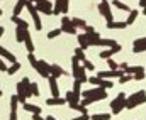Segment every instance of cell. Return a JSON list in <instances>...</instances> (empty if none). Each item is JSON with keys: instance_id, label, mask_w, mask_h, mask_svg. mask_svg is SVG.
I'll return each instance as SVG.
<instances>
[{"instance_id": "obj_43", "label": "cell", "mask_w": 146, "mask_h": 120, "mask_svg": "<svg viewBox=\"0 0 146 120\" xmlns=\"http://www.w3.org/2000/svg\"><path fill=\"white\" fill-rule=\"evenodd\" d=\"M83 31H85V34H92V32H95V29H94L92 26H85Z\"/></svg>"}, {"instance_id": "obj_20", "label": "cell", "mask_w": 146, "mask_h": 120, "mask_svg": "<svg viewBox=\"0 0 146 120\" xmlns=\"http://www.w3.org/2000/svg\"><path fill=\"white\" fill-rule=\"evenodd\" d=\"M22 108L26 110V112H29V113H41V107H37V105H33V103H22Z\"/></svg>"}, {"instance_id": "obj_17", "label": "cell", "mask_w": 146, "mask_h": 120, "mask_svg": "<svg viewBox=\"0 0 146 120\" xmlns=\"http://www.w3.org/2000/svg\"><path fill=\"white\" fill-rule=\"evenodd\" d=\"M49 75H51L53 78H56V80H58L60 76H63V75H65V71H63L58 64H49Z\"/></svg>"}, {"instance_id": "obj_44", "label": "cell", "mask_w": 146, "mask_h": 120, "mask_svg": "<svg viewBox=\"0 0 146 120\" xmlns=\"http://www.w3.org/2000/svg\"><path fill=\"white\" fill-rule=\"evenodd\" d=\"M33 120H46V119H42L41 113H34V115H33Z\"/></svg>"}, {"instance_id": "obj_8", "label": "cell", "mask_w": 146, "mask_h": 120, "mask_svg": "<svg viewBox=\"0 0 146 120\" xmlns=\"http://www.w3.org/2000/svg\"><path fill=\"white\" fill-rule=\"evenodd\" d=\"M122 75H124L122 70H110V71H99V73H97V78L109 80V78H121Z\"/></svg>"}, {"instance_id": "obj_15", "label": "cell", "mask_w": 146, "mask_h": 120, "mask_svg": "<svg viewBox=\"0 0 146 120\" xmlns=\"http://www.w3.org/2000/svg\"><path fill=\"white\" fill-rule=\"evenodd\" d=\"M48 81H49V90H51V95H53V96H60L58 80H56V78H53V76H49V78H48Z\"/></svg>"}, {"instance_id": "obj_41", "label": "cell", "mask_w": 146, "mask_h": 120, "mask_svg": "<svg viewBox=\"0 0 146 120\" xmlns=\"http://www.w3.org/2000/svg\"><path fill=\"white\" fill-rule=\"evenodd\" d=\"M78 66H80V61H78V59H76V58L73 56V58H72V70L78 68Z\"/></svg>"}, {"instance_id": "obj_48", "label": "cell", "mask_w": 146, "mask_h": 120, "mask_svg": "<svg viewBox=\"0 0 146 120\" xmlns=\"http://www.w3.org/2000/svg\"><path fill=\"white\" fill-rule=\"evenodd\" d=\"M2 36H3V27H0V39H2Z\"/></svg>"}, {"instance_id": "obj_45", "label": "cell", "mask_w": 146, "mask_h": 120, "mask_svg": "<svg viewBox=\"0 0 146 120\" xmlns=\"http://www.w3.org/2000/svg\"><path fill=\"white\" fill-rule=\"evenodd\" d=\"M139 5H141L143 9H146V0H139Z\"/></svg>"}, {"instance_id": "obj_10", "label": "cell", "mask_w": 146, "mask_h": 120, "mask_svg": "<svg viewBox=\"0 0 146 120\" xmlns=\"http://www.w3.org/2000/svg\"><path fill=\"white\" fill-rule=\"evenodd\" d=\"M73 78L78 80L80 83H87V81H88V78H87V70H85L83 66L75 68V70H73Z\"/></svg>"}, {"instance_id": "obj_36", "label": "cell", "mask_w": 146, "mask_h": 120, "mask_svg": "<svg viewBox=\"0 0 146 120\" xmlns=\"http://www.w3.org/2000/svg\"><path fill=\"white\" fill-rule=\"evenodd\" d=\"M83 68H85L87 71H94V70H95L94 63H92V61H88V59H85V61H83Z\"/></svg>"}, {"instance_id": "obj_21", "label": "cell", "mask_w": 146, "mask_h": 120, "mask_svg": "<svg viewBox=\"0 0 146 120\" xmlns=\"http://www.w3.org/2000/svg\"><path fill=\"white\" fill-rule=\"evenodd\" d=\"M12 22L15 24V27H21V29H29V24H27L24 19H21V17L12 15Z\"/></svg>"}, {"instance_id": "obj_12", "label": "cell", "mask_w": 146, "mask_h": 120, "mask_svg": "<svg viewBox=\"0 0 146 120\" xmlns=\"http://www.w3.org/2000/svg\"><path fill=\"white\" fill-rule=\"evenodd\" d=\"M146 51V37H139V39L134 41L133 44V52L139 54V52H145Z\"/></svg>"}, {"instance_id": "obj_18", "label": "cell", "mask_w": 146, "mask_h": 120, "mask_svg": "<svg viewBox=\"0 0 146 120\" xmlns=\"http://www.w3.org/2000/svg\"><path fill=\"white\" fill-rule=\"evenodd\" d=\"M78 47H82L83 51H87L88 47H90V41H88V34H80L78 36Z\"/></svg>"}, {"instance_id": "obj_11", "label": "cell", "mask_w": 146, "mask_h": 120, "mask_svg": "<svg viewBox=\"0 0 146 120\" xmlns=\"http://www.w3.org/2000/svg\"><path fill=\"white\" fill-rule=\"evenodd\" d=\"M119 51H121V46H119V44H115L114 47H107V49H104L99 56H100V59H110V58H112L115 52H119Z\"/></svg>"}, {"instance_id": "obj_34", "label": "cell", "mask_w": 146, "mask_h": 120, "mask_svg": "<svg viewBox=\"0 0 146 120\" xmlns=\"http://www.w3.org/2000/svg\"><path fill=\"white\" fill-rule=\"evenodd\" d=\"M31 93H33V96H39L41 93H39V85L37 83H31Z\"/></svg>"}, {"instance_id": "obj_14", "label": "cell", "mask_w": 146, "mask_h": 120, "mask_svg": "<svg viewBox=\"0 0 146 120\" xmlns=\"http://www.w3.org/2000/svg\"><path fill=\"white\" fill-rule=\"evenodd\" d=\"M0 58H3L5 61H9L10 64L17 61V59H15V56H14V54H12V52H10L9 49H5L3 46H0Z\"/></svg>"}, {"instance_id": "obj_49", "label": "cell", "mask_w": 146, "mask_h": 120, "mask_svg": "<svg viewBox=\"0 0 146 120\" xmlns=\"http://www.w3.org/2000/svg\"><path fill=\"white\" fill-rule=\"evenodd\" d=\"M143 14H145V15H146V9H145V12H143Z\"/></svg>"}, {"instance_id": "obj_52", "label": "cell", "mask_w": 146, "mask_h": 120, "mask_svg": "<svg viewBox=\"0 0 146 120\" xmlns=\"http://www.w3.org/2000/svg\"><path fill=\"white\" fill-rule=\"evenodd\" d=\"M0 96H2V90H0Z\"/></svg>"}, {"instance_id": "obj_51", "label": "cell", "mask_w": 146, "mask_h": 120, "mask_svg": "<svg viewBox=\"0 0 146 120\" xmlns=\"http://www.w3.org/2000/svg\"><path fill=\"white\" fill-rule=\"evenodd\" d=\"M0 17H2V10H0Z\"/></svg>"}, {"instance_id": "obj_50", "label": "cell", "mask_w": 146, "mask_h": 120, "mask_svg": "<svg viewBox=\"0 0 146 120\" xmlns=\"http://www.w3.org/2000/svg\"><path fill=\"white\" fill-rule=\"evenodd\" d=\"M100 2H107V0H100Z\"/></svg>"}, {"instance_id": "obj_4", "label": "cell", "mask_w": 146, "mask_h": 120, "mask_svg": "<svg viewBox=\"0 0 146 120\" xmlns=\"http://www.w3.org/2000/svg\"><path fill=\"white\" fill-rule=\"evenodd\" d=\"M99 12H100V15H102L107 22H112V20H114L112 7H110L109 2H100V3H99Z\"/></svg>"}, {"instance_id": "obj_46", "label": "cell", "mask_w": 146, "mask_h": 120, "mask_svg": "<svg viewBox=\"0 0 146 120\" xmlns=\"http://www.w3.org/2000/svg\"><path fill=\"white\" fill-rule=\"evenodd\" d=\"M26 3H36V0H26Z\"/></svg>"}, {"instance_id": "obj_9", "label": "cell", "mask_w": 146, "mask_h": 120, "mask_svg": "<svg viewBox=\"0 0 146 120\" xmlns=\"http://www.w3.org/2000/svg\"><path fill=\"white\" fill-rule=\"evenodd\" d=\"M34 70L39 73V76H42V78H49V76H51V75H49V64H48L46 61H39V59H37V66Z\"/></svg>"}, {"instance_id": "obj_33", "label": "cell", "mask_w": 146, "mask_h": 120, "mask_svg": "<svg viewBox=\"0 0 146 120\" xmlns=\"http://www.w3.org/2000/svg\"><path fill=\"white\" fill-rule=\"evenodd\" d=\"M73 93H78L80 96H82V83L78 80H75V83H73V90H72Z\"/></svg>"}, {"instance_id": "obj_31", "label": "cell", "mask_w": 146, "mask_h": 120, "mask_svg": "<svg viewBox=\"0 0 146 120\" xmlns=\"http://www.w3.org/2000/svg\"><path fill=\"white\" fill-rule=\"evenodd\" d=\"M90 120H110V113H95L90 117Z\"/></svg>"}, {"instance_id": "obj_27", "label": "cell", "mask_w": 146, "mask_h": 120, "mask_svg": "<svg viewBox=\"0 0 146 120\" xmlns=\"http://www.w3.org/2000/svg\"><path fill=\"white\" fill-rule=\"evenodd\" d=\"M19 70H21V63H17V61H15V63H12V64L7 68V75H10V76H12V75H15Z\"/></svg>"}, {"instance_id": "obj_1", "label": "cell", "mask_w": 146, "mask_h": 120, "mask_svg": "<svg viewBox=\"0 0 146 120\" xmlns=\"http://www.w3.org/2000/svg\"><path fill=\"white\" fill-rule=\"evenodd\" d=\"M17 98H19V103H26L29 96H33L31 93V80L29 78H22V80L17 83Z\"/></svg>"}, {"instance_id": "obj_6", "label": "cell", "mask_w": 146, "mask_h": 120, "mask_svg": "<svg viewBox=\"0 0 146 120\" xmlns=\"http://www.w3.org/2000/svg\"><path fill=\"white\" fill-rule=\"evenodd\" d=\"M88 83H92L94 86L104 88V90H109V88H112V85H114L110 80H102V78H97V76H90L88 78Z\"/></svg>"}, {"instance_id": "obj_28", "label": "cell", "mask_w": 146, "mask_h": 120, "mask_svg": "<svg viewBox=\"0 0 146 120\" xmlns=\"http://www.w3.org/2000/svg\"><path fill=\"white\" fill-rule=\"evenodd\" d=\"M112 5H114L115 9H119V10H124V12H131V9H129L126 3H122L121 0H114V2H112Z\"/></svg>"}, {"instance_id": "obj_24", "label": "cell", "mask_w": 146, "mask_h": 120, "mask_svg": "<svg viewBox=\"0 0 146 120\" xmlns=\"http://www.w3.org/2000/svg\"><path fill=\"white\" fill-rule=\"evenodd\" d=\"M17 108H19V98L17 95H12L10 96V113H17Z\"/></svg>"}, {"instance_id": "obj_16", "label": "cell", "mask_w": 146, "mask_h": 120, "mask_svg": "<svg viewBox=\"0 0 146 120\" xmlns=\"http://www.w3.org/2000/svg\"><path fill=\"white\" fill-rule=\"evenodd\" d=\"M65 98H66V103H68V107H73V105H76V103H78V100H80V95H78V93H73V91H68V93L65 95Z\"/></svg>"}, {"instance_id": "obj_23", "label": "cell", "mask_w": 146, "mask_h": 120, "mask_svg": "<svg viewBox=\"0 0 146 120\" xmlns=\"http://www.w3.org/2000/svg\"><path fill=\"white\" fill-rule=\"evenodd\" d=\"M29 29H21V27H15V41L17 42H24V37H26V32Z\"/></svg>"}, {"instance_id": "obj_19", "label": "cell", "mask_w": 146, "mask_h": 120, "mask_svg": "<svg viewBox=\"0 0 146 120\" xmlns=\"http://www.w3.org/2000/svg\"><path fill=\"white\" fill-rule=\"evenodd\" d=\"M24 44H26V49H27V52H34V42H33V37H31V32H29V31L26 32Z\"/></svg>"}, {"instance_id": "obj_30", "label": "cell", "mask_w": 146, "mask_h": 120, "mask_svg": "<svg viewBox=\"0 0 146 120\" xmlns=\"http://www.w3.org/2000/svg\"><path fill=\"white\" fill-rule=\"evenodd\" d=\"M72 24L75 26V27H80V29H83V27L87 26V22H85L83 19H78V17H73V19H72Z\"/></svg>"}, {"instance_id": "obj_39", "label": "cell", "mask_w": 146, "mask_h": 120, "mask_svg": "<svg viewBox=\"0 0 146 120\" xmlns=\"http://www.w3.org/2000/svg\"><path fill=\"white\" fill-rule=\"evenodd\" d=\"M133 80H136V81H141V80H145V71H139V73H136V75L133 76Z\"/></svg>"}, {"instance_id": "obj_2", "label": "cell", "mask_w": 146, "mask_h": 120, "mask_svg": "<svg viewBox=\"0 0 146 120\" xmlns=\"http://www.w3.org/2000/svg\"><path fill=\"white\" fill-rule=\"evenodd\" d=\"M141 103H146V91H143V90H139V91H136V93L129 95V96L126 98L124 108L131 110V108H136V107H139Z\"/></svg>"}, {"instance_id": "obj_40", "label": "cell", "mask_w": 146, "mask_h": 120, "mask_svg": "<svg viewBox=\"0 0 146 120\" xmlns=\"http://www.w3.org/2000/svg\"><path fill=\"white\" fill-rule=\"evenodd\" d=\"M7 68H9V66H5V61H3V58H0V71L7 73Z\"/></svg>"}, {"instance_id": "obj_42", "label": "cell", "mask_w": 146, "mask_h": 120, "mask_svg": "<svg viewBox=\"0 0 146 120\" xmlns=\"http://www.w3.org/2000/svg\"><path fill=\"white\" fill-rule=\"evenodd\" d=\"M72 120H90V115L88 113H85V115H78V117H75Z\"/></svg>"}, {"instance_id": "obj_3", "label": "cell", "mask_w": 146, "mask_h": 120, "mask_svg": "<svg viewBox=\"0 0 146 120\" xmlns=\"http://www.w3.org/2000/svg\"><path fill=\"white\" fill-rule=\"evenodd\" d=\"M126 98H127V95H126L124 91H121V93H119L112 102H110V110H112V113H114V115H119V113L124 110Z\"/></svg>"}, {"instance_id": "obj_5", "label": "cell", "mask_w": 146, "mask_h": 120, "mask_svg": "<svg viewBox=\"0 0 146 120\" xmlns=\"http://www.w3.org/2000/svg\"><path fill=\"white\" fill-rule=\"evenodd\" d=\"M34 5H36L37 12H42L46 15H53V5H51L49 0H36Z\"/></svg>"}, {"instance_id": "obj_47", "label": "cell", "mask_w": 146, "mask_h": 120, "mask_svg": "<svg viewBox=\"0 0 146 120\" xmlns=\"http://www.w3.org/2000/svg\"><path fill=\"white\" fill-rule=\"evenodd\" d=\"M46 120H56V119H54V117H51V115H48V117H46Z\"/></svg>"}, {"instance_id": "obj_29", "label": "cell", "mask_w": 146, "mask_h": 120, "mask_svg": "<svg viewBox=\"0 0 146 120\" xmlns=\"http://www.w3.org/2000/svg\"><path fill=\"white\" fill-rule=\"evenodd\" d=\"M73 52H75V58H76L78 61H82V63H83V61L87 59V58H85V51H83L82 47H76V49H75Z\"/></svg>"}, {"instance_id": "obj_22", "label": "cell", "mask_w": 146, "mask_h": 120, "mask_svg": "<svg viewBox=\"0 0 146 120\" xmlns=\"http://www.w3.org/2000/svg\"><path fill=\"white\" fill-rule=\"evenodd\" d=\"M127 27L124 20H112V22H107V29H124Z\"/></svg>"}, {"instance_id": "obj_13", "label": "cell", "mask_w": 146, "mask_h": 120, "mask_svg": "<svg viewBox=\"0 0 146 120\" xmlns=\"http://www.w3.org/2000/svg\"><path fill=\"white\" fill-rule=\"evenodd\" d=\"M66 103V98H61V96H51L46 100V105L48 107H61Z\"/></svg>"}, {"instance_id": "obj_7", "label": "cell", "mask_w": 146, "mask_h": 120, "mask_svg": "<svg viewBox=\"0 0 146 120\" xmlns=\"http://www.w3.org/2000/svg\"><path fill=\"white\" fill-rule=\"evenodd\" d=\"M60 29H61L63 32H66V34H72V36L73 34H76V27L72 24V19L66 17V15L61 19V27H60Z\"/></svg>"}, {"instance_id": "obj_35", "label": "cell", "mask_w": 146, "mask_h": 120, "mask_svg": "<svg viewBox=\"0 0 146 120\" xmlns=\"http://www.w3.org/2000/svg\"><path fill=\"white\" fill-rule=\"evenodd\" d=\"M27 59H29V63L33 64V68L37 66V59H36V56H34V52H27Z\"/></svg>"}, {"instance_id": "obj_37", "label": "cell", "mask_w": 146, "mask_h": 120, "mask_svg": "<svg viewBox=\"0 0 146 120\" xmlns=\"http://www.w3.org/2000/svg\"><path fill=\"white\" fill-rule=\"evenodd\" d=\"M131 80H133V76H131V75H126V73H124V75H122V76L119 78V83H121V85H126L127 81H131Z\"/></svg>"}, {"instance_id": "obj_26", "label": "cell", "mask_w": 146, "mask_h": 120, "mask_svg": "<svg viewBox=\"0 0 146 120\" xmlns=\"http://www.w3.org/2000/svg\"><path fill=\"white\" fill-rule=\"evenodd\" d=\"M138 14H139L138 10H131V12H129V15H127V19L124 20V22H126V26H133V24H134V20L138 19Z\"/></svg>"}, {"instance_id": "obj_25", "label": "cell", "mask_w": 146, "mask_h": 120, "mask_svg": "<svg viewBox=\"0 0 146 120\" xmlns=\"http://www.w3.org/2000/svg\"><path fill=\"white\" fill-rule=\"evenodd\" d=\"M26 9V0H19L17 3H15V7H14V15L15 17H19L21 15V12Z\"/></svg>"}, {"instance_id": "obj_32", "label": "cell", "mask_w": 146, "mask_h": 120, "mask_svg": "<svg viewBox=\"0 0 146 120\" xmlns=\"http://www.w3.org/2000/svg\"><path fill=\"white\" fill-rule=\"evenodd\" d=\"M61 32H63V31H61L60 27H58V29H53V31H49V32H48V39H56Z\"/></svg>"}, {"instance_id": "obj_38", "label": "cell", "mask_w": 146, "mask_h": 120, "mask_svg": "<svg viewBox=\"0 0 146 120\" xmlns=\"http://www.w3.org/2000/svg\"><path fill=\"white\" fill-rule=\"evenodd\" d=\"M107 66H109L110 70H119V64H117L112 58H110V59H107Z\"/></svg>"}]
</instances>
